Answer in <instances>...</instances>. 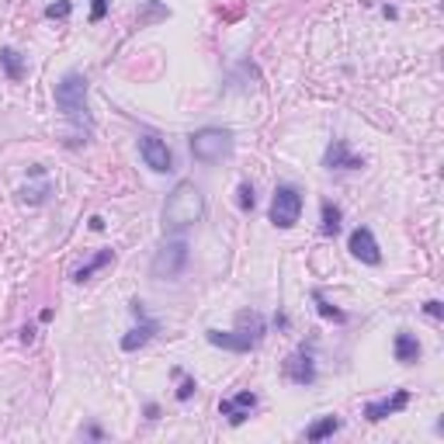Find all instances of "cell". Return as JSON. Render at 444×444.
Segmentation results:
<instances>
[{
	"instance_id": "cell-1",
	"label": "cell",
	"mask_w": 444,
	"mask_h": 444,
	"mask_svg": "<svg viewBox=\"0 0 444 444\" xmlns=\"http://www.w3.org/2000/svg\"><path fill=\"white\" fill-rule=\"evenodd\" d=\"M205 215V195L195 181H177L174 191L163 202V229L167 233H184Z\"/></svg>"
},
{
	"instance_id": "cell-2",
	"label": "cell",
	"mask_w": 444,
	"mask_h": 444,
	"mask_svg": "<svg viewBox=\"0 0 444 444\" xmlns=\"http://www.w3.org/2000/svg\"><path fill=\"white\" fill-rule=\"evenodd\" d=\"M87 91H91V83H87V77H83L80 70H70L66 77L56 83V91H53L56 108L63 111V118L73 122L83 135H91V129H94V122H91V108H87Z\"/></svg>"
},
{
	"instance_id": "cell-3",
	"label": "cell",
	"mask_w": 444,
	"mask_h": 444,
	"mask_svg": "<svg viewBox=\"0 0 444 444\" xmlns=\"http://www.w3.org/2000/svg\"><path fill=\"white\" fill-rule=\"evenodd\" d=\"M264 334H267L264 316L254 313V309H243L236 316V330H226V334L222 330H205V340L212 347H222V351H233V354H250V351L261 347Z\"/></svg>"
},
{
	"instance_id": "cell-4",
	"label": "cell",
	"mask_w": 444,
	"mask_h": 444,
	"mask_svg": "<svg viewBox=\"0 0 444 444\" xmlns=\"http://www.w3.org/2000/svg\"><path fill=\"white\" fill-rule=\"evenodd\" d=\"M187 146H191V157L198 160V163H222V160L233 157L236 150V139L229 129H219V125H205V129L191 132V139H187Z\"/></svg>"
},
{
	"instance_id": "cell-5",
	"label": "cell",
	"mask_w": 444,
	"mask_h": 444,
	"mask_svg": "<svg viewBox=\"0 0 444 444\" xmlns=\"http://www.w3.org/2000/svg\"><path fill=\"white\" fill-rule=\"evenodd\" d=\"M187 261H191V247L184 239H167V243H160V250L150 261V278L153 282H177Z\"/></svg>"
},
{
	"instance_id": "cell-6",
	"label": "cell",
	"mask_w": 444,
	"mask_h": 444,
	"mask_svg": "<svg viewBox=\"0 0 444 444\" xmlns=\"http://www.w3.org/2000/svg\"><path fill=\"white\" fill-rule=\"evenodd\" d=\"M302 205H306V195L295 184H278L271 198V222L278 229H291L302 219Z\"/></svg>"
},
{
	"instance_id": "cell-7",
	"label": "cell",
	"mask_w": 444,
	"mask_h": 444,
	"mask_svg": "<svg viewBox=\"0 0 444 444\" xmlns=\"http://www.w3.org/2000/svg\"><path fill=\"white\" fill-rule=\"evenodd\" d=\"M139 153H143L146 167L153 174H170L174 170V150L167 146V139H160L157 132H143L139 135Z\"/></svg>"
},
{
	"instance_id": "cell-8",
	"label": "cell",
	"mask_w": 444,
	"mask_h": 444,
	"mask_svg": "<svg viewBox=\"0 0 444 444\" xmlns=\"http://www.w3.org/2000/svg\"><path fill=\"white\" fill-rule=\"evenodd\" d=\"M347 250H351L354 261L368 264V267H378V264H382V250H378V239L371 233V226L351 229V236H347Z\"/></svg>"
},
{
	"instance_id": "cell-9",
	"label": "cell",
	"mask_w": 444,
	"mask_h": 444,
	"mask_svg": "<svg viewBox=\"0 0 444 444\" xmlns=\"http://www.w3.org/2000/svg\"><path fill=\"white\" fill-rule=\"evenodd\" d=\"M254 410H257V392H250V389L236 392V396H229V399H219V413L229 420L233 427L247 423Z\"/></svg>"
},
{
	"instance_id": "cell-10",
	"label": "cell",
	"mask_w": 444,
	"mask_h": 444,
	"mask_svg": "<svg viewBox=\"0 0 444 444\" xmlns=\"http://www.w3.org/2000/svg\"><path fill=\"white\" fill-rule=\"evenodd\" d=\"M323 167H326V170H361V167H365V157H358L347 139H334V143L326 146V153H323Z\"/></svg>"
},
{
	"instance_id": "cell-11",
	"label": "cell",
	"mask_w": 444,
	"mask_h": 444,
	"mask_svg": "<svg viewBox=\"0 0 444 444\" xmlns=\"http://www.w3.org/2000/svg\"><path fill=\"white\" fill-rule=\"evenodd\" d=\"M406 406H410V389H396L392 396H386V399L365 403V420L368 423H378V420H386V417H396V413L406 410Z\"/></svg>"
},
{
	"instance_id": "cell-12",
	"label": "cell",
	"mask_w": 444,
	"mask_h": 444,
	"mask_svg": "<svg viewBox=\"0 0 444 444\" xmlns=\"http://www.w3.org/2000/svg\"><path fill=\"white\" fill-rule=\"evenodd\" d=\"M285 378L288 382H295V386H302V389L316 382V361L306 347H299V351L285 361Z\"/></svg>"
},
{
	"instance_id": "cell-13",
	"label": "cell",
	"mask_w": 444,
	"mask_h": 444,
	"mask_svg": "<svg viewBox=\"0 0 444 444\" xmlns=\"http://www.w3.org/2000/svg\"><path fill=\"white\" fill-rule=\"evenodd\" d=\"M392 354H396V361L399 365H417L420 354H423V347H420L417 334H410V330H399L396 340H392Z\"/></svg>"
},
{
	"instance_id": "cell-14",
	"label": "cell",
	"mask_w": 444,
	"mask_h": 444,
	"mask_svg": "<svg viewBox=\"0 0 444 444\" xmlns=\"http://www.w3.org/2000/svg\"><path fill=\"white\" fill-rule=\"evenodd\" d=\"M157 334H160V323L146 316V319H139V326H135V330H129V334L122 337V351H125V354H132V351L146 347V344L157 337Z\"/></svg>"
},
{
	"instance_id": "cell-15",
	"label": "cell",
	"mask_w": 444,
	"mask_h": 444,
	"mask_svg": "<svg viewBox=\"0 0 444 444\" xmlns=\"http://www.w3.org/2000/svg\"><path fill=\"white\" fill-rule=\"evenodd\" d=\"M340 427H344V420L337 417V413H326V417H319L316 423H309L306 427V441H326V438H334Z\"/></svg>"
},
{
	"instance_id": "cell-16",
	"label": "cell",
	"mask_w": 444,
	"mask_h": 444,
	"mask_svg": "<svg viewBox=\"0 0 444 444\" xmlns=\"http://www.w3.org/2000/svg\"><path fill=\"white\" fill-rule=\"evenodd\" d=\"M108 264H115V250H111V247H105L101 254H94V257L83 264V267H77L70 278H73L77 285H83V282H91V274H94V271H101V267H108Z\"/></svg>"
},
{
	"instance_id": "cell-17",
	"label": "cell",
	"mask_w": 444,
	"mask_h": 444,
	"mask_svg": "<svg viewBox=\"0 0 444 444\" xmlns=\"http://www.w3.org/2000/svg\"><path fill=\"white\" fill-rule=\"evenodd\" d=\"M0 66H4V73H7V80H25V56L18 53L14 46H4L0 49Z\"/></svg>"
},
{
	"instance_id": "cell-18",
	"label": "cell",
	"mask_w": 444,
	"mask_h": 444,
	"mask_svg": "<svg viewBox=\"0 0 444 444\" xmlns=\"http://www.w3.org/2000/svg\"><path fill=\"white\" fill-rule=\"evenodd\" d=\"M56 195V184L53 181H42V184H25L21 191H18V198L25 202V205H46L49 198Z\"/></svg>"
},
{
	"instance_id": "cell-19",
	"label": "cell",
	"mask_w": 444,
	"mask_h": 444,
	"mask_svg": "<svg viewBox=\"0 0 444 444\" xmlns=\"http://www.w3.org/2000/svg\"><path fill=\"white\" fill-rule=\"evenodd\" d=\"M319 233L323 236H337L340 233V219H344V212H340V205H334V202H323V209H319Z\"/></svg>"
},
{
	"instance_id": "cell-20",
	"label": "cell",
	"mask_w": 444,
	"mask_h": 444,
	"mask_svg": "<svg viewBox=\"0 0 444 444\" xmlns=\"http://www.w3.org/2000/svg\"><path fill=\"white\" fill-rule=\"evenodd\" d=\"M313 302H316V313L323 316V319H330V323H347V313L337 309V306L323 295V288H313Z\"/></svg>"
},
{
	"instance_id": "cell-21",
	"label": "cell",
	"mask_w": 444,
	"mask_h": 444,
	"mask_svg": "<svg viewBox=\"0 0 444 444\" xmlns=\"http://www.w3.org/2000/svg\"><path fill=\"white\" fill-rule=\"evenodd\" d=\"M236 205H239V212H254V205H257V191H254V184L250 181H243L236 187Z\"/></svg>"
},
{
	"instance_id": "cell-22",
	"label": "cell",
	"mask_w": 444,
	"mask_h": 444,
	"mask_svg": "<svg viewBox=\"0 0 444 444\" xmlns=\"http://www.w3.org/2000/svg\"><path fill=\"white\" fill-rule=\"evenodd\" d=\"M70 14H73V0H56V4L46 7V18H49V21H66Z\"/></svg>"
},
{
	"instance_id": "cell-23",
	"label": "cell",
	"mask_w": 444,
	"mask_h": 444,
	"mask_svg": "<svg viewBox=\"0 0 444 444\" xmlns=\"http://www.w3.org/2000/svg\"><path fill=\"white\" fill-rule=\"evenodd\" d=\"M195 392H198V382H195V378H184L181 386H177V403H191Z\"/></svg>"
},
{
	"instance_id": "cell-24",
	"label": "cell",
	"mask_w": 444,
	"mask_h": 444,
	"mask_svg": "<svg viewBox=\"0 0 444 444\" xmlns=\"http://www.w3.org/2000/svg\"><path fill=\"white\" fill-rule=\"evenodd\" d=\"M108 18V0H91V21H105Z\"/></svg>"
},
{
	"instance_id": "cell-25",
	"label": "cell",
	"mask_w": 444,
	"mask_h": 444,
	"mask_svg": "<svg viewBox=\"0 0 444 444\" xmlns=\"http://www.w3.org/2000/svg\"><path fill=\"white\" fill-rule=\"evenodd\" d=\"M423 313L430 316V319H441V316H444V302H441V299H427V302H423Z\"/></svg>"
},
{
	"instance_id": "cell-26",
	"label": "cell",
	"mask_w": 444,
	"mask_h": 444,
	"mask_svg": "<svg viewBox=\"0 0 444 444\" xmlns=\"http://www.w3.org/2000/svg\"><path fill=\"white\" fill-rule=\"evenodd\" d=\"M87 226H91L94 233H105V215H91V219H87Z\"/></svg>"
},
{
	"instance_id": "cell-27",
	"label": "cell",
	"mask_w": 444,
	"mask_h": 444,
	"mask_svg": "<svg viewBox=\"0 0 444 444\" xmlns=\"http://www.w3.org/2000/svg\"><path fill=\"white\" fill-rule=\"evenodd\" d=\"M83 434H87V438H94V441H101V438H105V430H101L98 423H87V430H83Z\"/></svg>"
},
{
	"instance_id": "cell-28",
	"label": "cell",
	"mask_w": 444,
	"mask_h": 444,
	"mask_svg": "<svg viewBox=\"0 0 444 444\" xmlns=\"http://www.w3.org/2000/svg\"><path fill=\"white\" fill-rule=\"evenodd\" d=\"M28 177H46V167H42V163H31V170H28Z\"/></svg>"
},
{
	"instance_id": "cell-29",
	"label": "cell",
	"mask_w": 444,
	"mask_h": 444,
	"mask_svg": "<svg viewBox=\"0 0 444 444\" xmlns=\"http://www.w3.org/2000/svg\"><path fill=\"white\" fill-rule=\"evenodd\" d=\"M146 420H160V406H157V403H150V406H146Z\"/></svg>"
},
{
	"instance_id": "cell-30",
	"label": "cell",
	"mask_w": 444,
	"mask_h": 444,
	"mask_svg": "<svg viewBox=\"0 0 444 444\" xmlns=\"http://www.w3.org/2000/svg\"><path fill=\"white\" fill-rule=\"evenodd\" d=\"M31 340H35V326H25L21 330V344H31Z\"/></svg>"
}]
</instances>
